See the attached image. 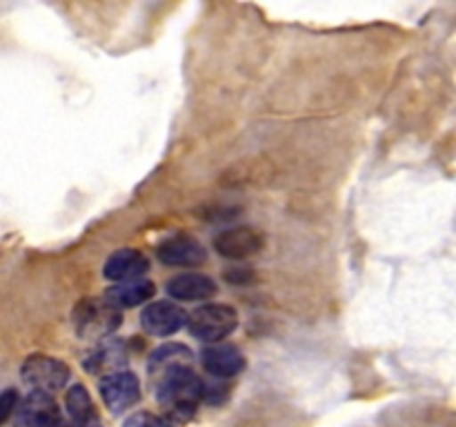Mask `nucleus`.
<instances>
[{"instance_id": "f257e3e1", "label": "nucleus", "mask_w": 456, "mask_h": 427, "mask_svg": "<svg viewBox=\"0 0 456 427\" xmlns=\"http://www.w3.org/2000/svg\"><path fill=\"white\" fill-rule=\"evenodd\" d=\"M156 399L174 418H190L199 400L205 399V383L196 376L191 365H176L159 374Z\"/></svg>"}, {"instance_id": "f03ea898", "label": "nucleus", "mask_w": 456, "mask_h": 427, "mask_svg": "<svg viewBox=\"0 0 456 427\" xmlns=\"http://www.w3.org/2000/svg\"><path fill=\"white\" fill-rule=\"evenodd\" d=\"M71 320L83 341H107L120 327V310L107 298H83Z\"/></svg>"}, {"instance_id": "7ed1b4c3", "label": "nucleus", "mask_w": 456, "mask_h": 427, "mask_svg": "<svg viewBox=\"0 0 456 427\" xmlns=\"http://www.w3.org/2000/svg\"><path fill=\"white\" fill-rule=\"evenodd\" d=\"M239 325V314L234 307L218 305V302H209V305L196 307L190 314L187 327H190L191 336L200 338L203 342H221L223 338L230 336Z\"/></svg>"}, {"instance_id": "20e7f679", "label": "nucleus", "mask_w": 456, "mask_h": 427, "mask_svg": "<svg viewBox=\"0 0 456 427\" xmlns=\"http://www.w3.org/2000/svg\"><path fill=\"white\" fill-rule=\"evenodd\" d=\"M20 374L22 383L31 391H45V394H53L69 383V367L62 360L45 354H31L22 363Z\"/></svg>"}, {"instance_id": "39448f33", "label": "nucleus", "mask_w": 456, "mask_h": 427, "mask_svg": "<svg viewBox=\"0 0 456 427\" xmlns=\"http://www.w3.org/2000/svg\"><path fill=\"white\" fill-rule=\"evenodd\" d=\"M62 416L52 394L29 391L16 409L13 427H61Z\"/></svg>"}, {"instance_id": "423d86ee", "label": "nucleus", "mask_w": 456, "mask_h": 427, "mask_svg": "<svg viewBox=\"0 0 456 427\" xmlns=\"http://www.w3.org/2000/svg\"><path fill=\"white\" fill-rule=\"evenodd\" d=\"M98 390H101L102 400L111 414H123L125 409L134 407L141 399V383H138L136 374L129 372V369L105 376Z\"/></svg>"}, {"instance_id": "0eeeda50", "label": "nucleus", "mask_w": 456, "mask_h": 427, "mask_svg": "<svg viewBox=\"0 0 456 427\" xmlns=\"http://www.w3.org/2000/svg\"><path fill=\"white\" fill-rule=\"evenodd\" d=\"M190 320V314H185L183 307H178L176 302L169 301H159L145 305L141 314V325L147 334L151 336H172L178 329H183Z\"/></svg>"}, {"instance_id": "6e6552de", "label": "nucleus", "mask_w": 456, "mask_h": 427, "mask_svg": "<svg viewBox=\"0 0 456 427\" xmlns=\"http://www.w3.org/2000/svg\"><path fill=\"white\" fill-rule=\"evenodd\" d=\"M263 236L254 227H230V230L218 231L214 238V249L223 258L230 261H243L261 252Z\"/></svg>"}, {"instance_id": "1a4fd4ad", "label": "nucleus", "mask_w": 456, "mask_h": 427, "mask_svg": "<svg viewBox=\"0 0 456 427\" xmlns=\"http://www.w3.org/2000/svg\"><path fill=\"white\" fill-rule=\"evenodd\" d=\"M200 365L214 378H234L245 369V356L236 345L214 342L200 351Z\"/></svg>"}, {"instance_id": "9d476101", "label": "nucleus", "mask_w": 456, "mask_h": 427, "mask_svg": "<svg viewBox=\"0 0 456 427\" xmlns=\"http://www.w3.org/2000/svg\"><path fill=\"white\" fill-rule=\"evenodd\" d=\"M156 254H159V261L169 267H194L205 262V258H208L203 245L187 234H176L172 238L163 240Z\"/></svg>"}, {"instance_id": "9b49d317", "label": "nucleus", "mask_w": 456, "mask_h": 427, "mask_svg": "<svg viewBox=\"0 0 456 427\" xmlns=\"http://www.w3.org/2000/svg\"><path fill=\"white\" fill-rule=\"evenodd\" d=\"M127 345L118 338H107L101 345L94 347L92 351L85 359L83 367L89 374H102V376H110V374L123 372L125 365H127Z\"/></svg>"}, {"instance_id": "f8f14e48", "label": "nucleus", "mask_w": 456, "mask_h": 427, "mask_svg": "<svg viewBox=\"0 0 456 427\" xmlns=\"http://www.w3.org/2000/svg\"><path fill=\"white\" fill-rule=\"evenodd\" d=\"M165 289L176 301H208L218 292L214 278L200 271H183V274L172 276Z\"/></svg>"}, {"instance_id": "ddd939ff", "label": "nucleus", "mask_w": 456, "mask_h": 427, "mask_svg": "<svg viewBox=\"0 0 456 427\" xmlns=\"http://www.w3.org/2000/svg\"><path fill=\"white\" fill-rule=\"evenodd\" d=\"M150 270V261L142 252L138 249H118L111 254L105 262V274L107 280H116V283H127V280L141 278Z\"/></svg>"}, {"instance_id": "4468645a", "label": "nucleus", "mask_w": 456, "mask_h": 427, "mask_svg": "<svg viewBox=\"0 0 456 427\" xmlns=\"http://www.w3.org/2000/svg\"><path fill=\"white\" fill-rule=\"evenodd\" d=\"M156 294V285L147 278H136L127 280V283L114 285V287L107 289L105 298L110 302H114L118 310L123 307H136L141 302H147Z\"/></svg>"}, {"instance_id": "2eb2a0df", "label": "nucleus", "mask_w": 456, "mask_h": 427, "mask_svg": "<svg viewBox=\"0 0 456 427\" xmlns=\"http://www.w3.org/2000/svg\"><path fill=\"white\" fill-rule=\"evenodd\" d=\"M67 412L71 421L80 427H98V412L94 407V400L83 385H71L65 396Z\"/></svg>"}, {"instance_id": "dca6fc26", "label": "nucleus", "mask_w": 456, "mask_h": 427, "mask_svg": "<svg viewBox=\"0 0 456 427\" xmlns=\"http://www.w3.org/2000/svg\"><path fill=\"white\" fill-rule=\"evenodd\" d=\"M191 359H194V354H191L190 347L181 345V342H167V345L154 350L150 359V372L159 376L165 369L176 367V365H190Z\"/></svg>"}, {"instance_id": "f3484780", "label": "nucleus", "mask_w": 456, "mask_h": 427, "mask_svg": "<svg viewBox=\"0 0 456 427\" xmlns=\"http://www.w3.org/2000/svg\"><path fill=\"white\" fill-rule=\"evenodd\" d=\"M123 427H174L172 421H167V418L163 416H156V414L151 412H138V414H132V416L125 421Z\"/></svg>"}, {"instance_id": "a211bd4d", "label": "nucleus", "mask_w": 456, "mask_h": 427, "mask_svg": "<svg viewBox=\"0 0 456 427\" xmlns=\"http://www.w3.org/2000/svg\"><path fill=\"white\" fill-rule=\"evenodd\" d=\"M18 405L20 403H18L16 390H12V387H9V390H4L3 399H0V423H7L9 416H12V414L18 409Z\"/></svg>"}, {"instance_id": "6ab92c4d", "label": "nucleus", "mask_w": 456, "mask_h": 427, "mask_svg": "<svg viewBox=\"0 0 456 427\" xmlns=\"http://www.w3.org/2000/svg\"><path fill=\"white\" fill-rule=\"evenodd\" d=\"M61 427H80V425H76V423H62Z\"/></svg>"}]
</instances>
